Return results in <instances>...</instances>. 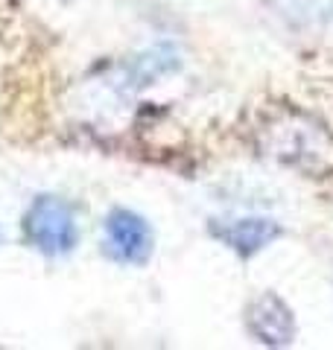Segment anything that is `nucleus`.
<instances>
[{"instance_id":"1","label":"nucleus","mask_w":333,"mask_h":350,"mask_svg":"<svg viewBox=\"0 0 333 350\" xmlns=\"http://www.w3.org/2000/svg\"><path fill=\"white\" fill-rule=\"evenodd\" d=\"M263 149L278 163L298 170L310 178L333 172V135L325 123L304 111H284L260 129Z\"/></svg>"},{"instance_id":"2","label":"nucleus","mask_w":333,"mask_h":350,"mask_svg":"<svg viewBox=\"0 0 333 350\" xmlns=\"http://www.w3.org/2000/svg\"><path fill=\"white\" fill-rule=\"evenodd\" d=\"M27 243L47 257H64L79 245V222L68 199L44 193L32 199L24 216Z\"/></svg>"},{"instance_id":"3","label":"nucleus","mask_w":333,"mask_h":350,"mask_svg":"<svg viewBox=\"0 0 333 350\" xmlns=\"http://www.w3.org/2000/svg\"><path fill=\"white\" fill-rule=\"evenodd\" d=\"M103 251L123 266H147L155 251V234L140 213L114 207L103 222Z\"/></svg>"},{"instance_id":"4","label":"nucleus","mask_w":333,"mask_h":350,"mask_svg":"<svg viewBox=\"0 0 333 350\" xmlns=\"http://www.w3.org/2000/svg\"><path fill=\"white\" fill-rule=\"evenodd\" d=\"M246 330L254 342L266 347H286L295 342V315L284 298L263 292L246 310Z\"/></svg>"},{"instance_id":"5","label":"nucleus","mask_w":333,"mask_h":350,"mask_svg":"<svg viewBox=\"0 0 333 350\" xmlns=\"http://www.w3.org/2000/svg\"><path fill=\"white\" fill-rule=\"evenodd\" d=\"M210 234L225 248H231L237 257L251 260L260 254L263 248H269L278 237L284 234V228L269 216H240V219H222V222L210 225Z\"/></svg>"},{"instance_id":"6","label":"nucleus","mask_w":333,"mask_h":350,"mask_svg":"<svg viewBox=\"0 0 333 350\" xmlns=\"http://www.w3.org/2000/svg\"><path fill=\"white\" fill-rule=\"evenodd\" d=\"M179 70V53L173 47H155L147 50L143 56H138L132 62V79H135V88H147L149 82L161 79V76Z\"/></svg>"}]
</instances>
